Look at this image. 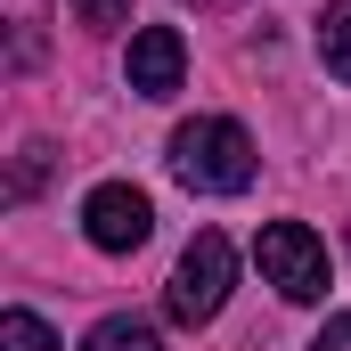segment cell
Returning a JSON list of instances; mask_svg holds the SVG:
<instances>
[{"mask_svg":"<svg viewBox=\"0 0 351 351\" xmlns=\"http://www.w3.org/2000/svg\"><path fill=\"white\" fill-rule=\"evenodd\" d=\"M172 172L188 180L196 196H237V188H254V139H245V123H229V114L180 123L172 131Z\"/></svg>","mask_w":351,"mask_h":351,"instance_id":"obj_1","label":"cell"},{"mask_svg":"<svg viewBox=\"0 0 351 351\" xmlns=\"http://www.w3.org/2000/svg\"><path fill=\"white\" fill-rule=\"evenodd\" d=\"M229 278H237L229 237H221V229H196L188 254H180V269H172V286H164V311H172L180 327H204V319L229 302Z\"/></svg>","mask_w":351,"mask_h":351,"instance_id":"obj_2","label":"cell"},{"mask_svg":"<svg viewBox=\"0 0 351 351\" xmlns=\"http://www.w3.org/2000/svg\"><path fill=\"white\" fill-rule=\"evenodd\" d=\"M254 262H262V278L286 302H319V294H327V245H319L302 221H269L262 237H254Z\"/></svg>","mask_w":351,"mask_h":351,"instance_id":"obj_3","label":"cell"},{"mask_svg":"<svg viewBox=\"0 0 351 351\" xmlns=\"http://www.w3.org/2000/svg\"><path fill=\"white\" fill-rule=\"evenodd\" d=\"M147 229H156L147 188H131V180H98V188L82 196V237L98 245V254H139Z\"/></svg>","mask_w":351,"mask_h":351,"instance_id":"obj_4","label":"cell"},{"mask_svg":"<svg viewBox=\"0 0 351 351\" xmlns=\"http://www.w3.org/2000/svg\"><path fill=\"white\" fill-rule=\"evenodd\" d=\"M123 74H131L139 98H172L180 74H188V41H180L172 25H139V33H131V58H123Z\"/></svg>","mask_w":351,"mask_h":351,"instance_id":"obj_5","label":"cell"},{"mask_svg":"<svg viewBox=\"0 0 351 351\" xmlns=\"http://www.w3.org/2000/svg\"><path fill=\"white\" fill-rule=\"evenodd\" d=\"M82 351H164V335L147 327V319H131V311H114V319H98L82 335Z\"/></svg>","mask_w":351,"mask_h":351,"instance_id":"obj_6","label":"cell"},{"mask_svg":"<svg viewBox=\"0 0 351 351\" xmlns=\"http://www.w3.org/2000/svg\"><path fill=\"white\" fill-rule=\"evenodd\" d=\"M319 58H327V74L351 82V0H335V8L319 16Z\"/></svg>","mask_w":351,"mask_h":351,"instance_id":"obj_7","label":"cell"},{"mask_svg":"<svg viewBox=\"0 0 351 351\" xmlns=\"http://www.w3.org/2000/svg\"><path fill=\"white\" fill-rule=\"evenodd\" d=\"M0 351H58V335L33 311H0Z\"/></svg>","mask_w":351,"mask_h":351,"instance_id":"obj_8","label":"cell"},{"mask_svg":"<svg viewBox=\"0 0 351 351\" xmlns=\"http://www.w3.org/2000/svg\"><path fill=\"white\" fill-rule=\"evenodd\" d=\"M8 8H16V41H8V66L25 74V66L41 58V0H8Z\"/></svg>","mask_w":351,"mask_h":351,"instance_id":"obj_9","label":"cell"},{"mask_svg":"<svg viewBox=\"0 0 351 351\" xmlns=\"http://www.w3.org/2000/svg\"><path fill=\"white\" fill-rule=\"evenodd\" d=\"M66 8H74V25H90V33H114L131 16V0H66Z\"/></svg>","mask_w":351,"mask_h":351,"instance_id":"obj_10","label":"cell"},{"mask_svg":"<svg viewBox=\"0 0 351 351\" xmlns=\"http://www.w3.org/2000/svg\"><path fill=\"white\" fill-rule=\"evenodd\" d=\"M41 172H49V147L33 139V147H25V164H16V180H8V196H33V188H41Z\"/></svg>","mask_w":351,"mask_h":351,"instance_id":"obj_11","label":"cell"},{"mask_svg":"<svg viewBox=\"0 0 351 351\" xmlns=\"http://www.w3.org/2000/svg\"><path fill=\"white\" fill-rule=\"evenodd\" d=\"M311 351H351V311H335V319L319 327V343H311Z\"/></svg>","mask_w":351,"mask_h":351,"instance_id":"obj_12","label":"cell"}]
</instances>
